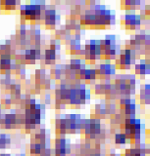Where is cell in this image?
Returning <instances> with one entry per match:
<instances>
[{
    "label": "cell",
    "instance_id": "cell-1",
    "mask_svg": "<svg viewBox=\"0 0 150 156\" xmlns=\"http://www.w3.org/2000/svg\"><path fill=\"white\" fill-rule=\"evenodd\" d=\"M44 65L46 66H54L56 62V57H57V53L54 50H51V49H45L44 50Z\"/></svg>",
    "mask_w": 150,
    "mask_h": 156
},
{
    "label": "cell",
    "instance_id": "cell-2",
    "mask_svg": "<svg viewBox=\"0 0 150 156\" xmlns=\"http://www.w3.org/2000/svg\"><path fill=\"white\" fill-rule=\"evenodd\" d=\"M42 151V147L39 143H36V141H32V144L30 145V153L32 156L36 155H40Z\"/></svg>",
    "mask_w": 150,
    "mask_h": 156
},
{
    "label": "cell",
    "instance_id": "cell-3",
    "mask_svg": "<svg viewBox=\"0 0 150 156\" xmlns=\"http://www.w3.org/2000/svg\"><path fill=\"white\" fill-rule=\"evenodd\" d=\"M56 16H50V17H44L43 21H44V24L46 28L48 29H54L56 27Z\"/></svg>",
    "mask_w": 150,
    "mask_h": 156
},
{
    "label": "cell",
    "instance_id": "cell-4",
    "mask_svg": "<svg viewBox=\"0 0 150 156\" xmlns=\"http://www.w3.org/2000/svg\"><path fill=\"white\" fill-rule=\"evenodd\" d=\"M114 140H115V144H120V145H124L127 144V136L124 133H115L114 135Z\"/></svg>",
    "mask_w": 150,
    "mask_h": 156
},
{
    "label": "cell",
    "instance_id": "cell-5",
    "mask_svg": "<svg viewBox=\"0 0 150 156\" xmlns=\"http://www.w3.org/2000/svg\"><path fill=\"white\" fill-rule=\"evenodd\" d=\"M95 15L90 14V15H85V20H84V27H94L95 23Z\"/></svg>",
    "mask_w": 150,
    "mask_h": 156
},
{
    "label": "cell",
    "instance_id": "cell-6",
    "mask_svg": "<svg viewBox=\"0 0 150 156\" xmlns=\"http://www.w3.org/2000/svg\"><path fill=\"white\" fill-rule=\"evenodd\" d=\"M94 94L95 95H105V91L103 89V86L101 83H98V84H94Z\"/></svg>",
    "mask_w": 150,
    "mask_h": 156
},
{
    "label": "cell",
    "instance_id": "cell-7",
    "mask_svg": "<svg viewBox=\"0 0 150 156\" xmlns=\"http://www.w3.org/2000/svg\"><path fill=\"white\" fill-rule=\"evenodd\" d=\"M43 104L45 105H51V95L49 93H47V94L43 95Z\"/></svg>",
    "mask_w": 150,
    "mask_h": 156
},
{
    "label": "cell",
    "instance_id": "cell-8",
    "mask_svg": "<svg viewBox=\"0 0 150 156\" xmlns=\"http://www.w3.org/2000/svg\"><path fill=\"white\" fill-rule=\"evenodd\" d=\"M110 22H111V26H114V24L116 23V15H115V12L112 14H111V16H110Z\"/></svg>",
    "mask_w": 150,
    "mask_h": 156
},
{
    "label": "cell",
    "instance_id": "cell-9",
    "mask_svg": "<svg viewBox=\"0 0 150 156\" xmlns=\"http://www.w3.org/2000/svg\"><path fill=\"white\" fill-rule=\"evenodd\" d=\"M139 71H140V65L137 62L134 65V74L135 75H139Z\"/></svg>",
    "mask_w": 150,
    "mask_h": 156
},
{
    "label": "cell",
    "instance_id": "cell-10",
    "mask_svg": "<svg viewBox=\"0 0 150 156\" xmlns=\"http://www.w3.org/2000/svg\"><path fill=\"white\" fill-rule=\"evenodd\" d=\"M148 149H149V154H150V143H149V145H148Z\"/></svg>",
    "mask_w": 150,
    "mask_h": 156
},
{
    "label": "cell",
    "instance_id": "cell-11",
    "mask_svg": "<svg viewBox=\"0 0 150 156\" xmlns=\"http://www.w3.org/2000/svg\"><path fill=\"white\" fill-rule=\"evenodd\" d=\"M149 118H150V112H149Z\"/></svg>",
    "mask_w": 150,
    "mask_h": 156
}]
</instances>
